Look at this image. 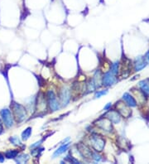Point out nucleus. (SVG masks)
Instances as JSON below:
<instances>
[{
	"label": "nucleus",
	"mask_w": 149,
	"mask_h": 164,
	"mask_svg": "<svg viewBox=\"0 0 149 164\" xmlns=\"http://www.w3.org/2000/svg\"><path fill=\"white\" fill-rule=\"evenodd\" d=\"M13 109L15 117L17 118V120L18 122H22L26 119L27 113H26V109L23 108V106H22L21 104L15 103L13 104Z\"/></svg>",
	"instance_id": "obj_1"
},
{
	"label": "nucleus",
	"mask_w": 149,
	"mask_h": 164,
	"mask_svg": "<svg viewBox=\"0 0 149 164\" xmlns=\"http://www.w3.org/2000/svg\"><path fill=\"white\" fill-rule=\"evenodd\" d=\"M47 100H48V104L49 106L52 111H56L60 108V104L57 100V97L55 94V93L52 90H49L47 92Z\"/></svg>",
	"instance_id": "obj_2"
},
{
	"label": "nucleus",
	"mask_w": 149,
	"mask_h": 164,
	"mask_svg": "<svg viewBox=\"0 0 149 164\" xmlns=\"http://www.w3.org/2000/svg\"><path fill=\"white\" fill-rule=\"evenodd\" d=\"M90 142H91V144L93 146L94 148L95 149V151L100 152L103 150V148L104 147V140L101 137L95 135V134L92 135L90 138Z\"/></svg>",
	"instance_id": "obj_3"
},
{
	"label": "nucleus",
	"mask_w": 149,
	"mask_h": 164,
	"mask_svg": "<svg viewBox=\"0 0 149 164\" xmlns=\"http://www.w3.org/2000/svg\"><path fill=\"white\" fill-rule=\"evenodd\" d=\"M70 98H71V94H70V89L67 88H63L60 92V100L61 104L65 106L67 104L70 102Z\"/></svg>",
	"instance_id": "obj_4"
},
{
	"label": "nucleus",
	"mask_w": 149,
	"mask_h": 164,
	"mask_svg": "<svg viewBox=\"0 0 149 164\" xmlns=\"http://www.w3.org/2000/svg\"><path fill=\"white\" fill-rule=\"evenodd\" d=\"M1 115L4 120L5 124L8 127H11L13 125V119L11 116V114L9 109H4L1 111Z\"/></svg>",
	"instance_id": "obj_5"
},
{
	"label": "nucleus",
	"mask_w": 149,
	"mask_h": 164,
	"mask_svg": "<svg viewBox=\"0 0 149 164\" xmlns=\"http://www.w3.org/2000/svg\"><path fill=\"white\" fill-rule=\"evenodd\" d=\"M78 148H79V152L80 154L82 155L83 157H85V158H92V153L91 151L85 145H83V144H79L78 146Z\"/></svg>",
	"instance_id": "obj_6"
},
{
	"label": "nucleus",
	"mask_w": 149,
	"mask_h": 164,
	"mask_svg": "<svg viewBox=\"0 0 149 164\" xmlns=\"http://www.w3.org/2000/svg\"><path fill=\"white\" fill-rule=\"evenodd\" d=\"M114 82V77L110 73H106L103 78V84L104 85H110Z\"/></svg>",
	"instance_id": "obj_7"
},
{
	"label": "nucleus",
	"mask_w": 149,
	"mask_h": 164,
	"mask_svg": "<svg viewBox=\"0 0 149 164\" xmlns=\"http://www.w3.org/2000/svg\"><path fill=\"white\" fill-rule=\"evenodd\" d=\"M70 145V143H65L64 145H62L61 147H60L54 153V154H53V157L54 158H56L57 156H59V155L62 154L63 153H65V151L68 149V147Z\"/></svg>",
	"instance_id": "obj_8"
},
{
	"label": "nucleus",
	"mask_w": 149,
	"mask_h": 164,
	"mask_svg": "<svg viewBox=\"0 0 149 164\" xmlns=\"http://www.w3.org/2000/svg\"><path fill=\"white\" fill-rule=\"evenodd\" d=\"M37 109L38 110H45L46 109V101L43 97H38V101H37Z\"/></svg>",
	"instance_id": "obj_9"
},
{
	"label": "nucleus",
	"mask_w": 149,
	"mask_h": 164,
	"mask_svg": "<svg viewBox=\"0 0 149 164\" xmlns=\"http://www.w3.org/2000/svg\"><path fill=\"white\" fill-rule=\"evenodd\" d=\"M31 133H32V128L28 127L27 129H25L23 133H22V138L23 140H27L29 138V137L31 136Z\"/></svg>",
	"instance_id": "obj_10"
},
{
	"label": "nucleus",
	"mask_w": 149,
	"mask_h": 164,
	"mask_svg": "<svg viewBox=\"0 0 149 164\" xmlns=\"http://www.w3.org/2000/svg\"><path fill=\"white\" fill-rule=\"evenodd\" d=\"M95 89H96V87H95V84L94 83L93 80H90L89 81L88 84H87V90H88V92L94 91Z\"/></svg>",
	"instance_id": "obj_11"
},
{
	"label": "nucleus",
	"mask_w": 149,
	"mask_h": 164,
	"mask_svg": "<svg viewBox=\"0 0 149 164\" xmlns=\"http://www.w3.org/2000/svg\"><path fill=\"white\" fill-rule=\"evenodd\" d=\"M18 153V151H9L6 153V157L9 158H15L17 157V155Z\"/></svg>",
	"instance_id": "obj_12"
},
{
	"label": "nucleus",
	"mask_w": 149,
	"mask_h": 164,
	"mask_svg": "<svg viewBox=\"0 0 149 164\" xmlns=\"http://www.w3.org/2000/svg\"><path fill=\"white\" fill-rule=\"evenodd\" d=\"M29 159V157H28V155H22V156H20L18 158V159L17 160L18 163H26L28 160Z\"/></svg>",
	"instance_id": "obj_13"
},
{
	"label": "nucleus",
	"mask_w": 149,
	"mask_h": 164,
	"mask_svg": "<svg viewBox=\"0 0 149 164\" xmlns=\"http://www.w3.org/2000/svg\"><path fill=\"white\" fill-rule=\"evenodd\" d=\"M92 156H93V157H92V158H94L95 162H99V161L101 160V158H99V156H98V155L96 154V153H93Z\"/></svg>",
	"instance_id": "obj_14"
},
{
	"label": "nucleus",
	"mask_w": 149,
	"mask_h": 164,
	"mask_svg": "<svg viewBox=\"0 0 149 164\" xmlns=\"http://www.w3.org/2000/svg\"><path fill=\"white\" fill-rule=\"evenodd\" d=\"M107 93V91H101V92H97L96 94H95V98H99L101 95L103 94H105Z\"/></svg>",
	"instance_id": "obj_15"
},
{
	"label": "nucleus",
	"mask_w": 149,
	"mask_h": 164,
	"mask_svg": "<svg viewBox=\"0 0 149 164\" xmlns=\"http://www.w3.org/2000/svg\"><path fill=\"white\" fill-rule=\"evenodd\" d=\"M11 141H12V142H13L15 144H20V143H21V142H20L18 138H11Z\"/></svg>",
	"instance_id": "obj_16"
},
{
	"label": "nucleus",
	"mask_w": 149,
	"mask_h": 164,
	"mask_svg": "<svg viewBox=\"0 0 149 164\" xmlns=\"http://www.w3.org/2000/svg\"><path fill=\"white\" fill-rule=\"evenodd\" d=\"M42 143V141H39V142H37V143H35V144H33V145L31 146V148H35V147H37V146L40 145V143Z\"/></svg>",
	"instance_id": "obj_17"
},
{
	"label": "nucleus",
	"mask_w": 149,
	"mask_h": 164,
	"mask_svg": "<svg viewBox=\"0 0 149 164\" xmlns=\"http://www.w3.org/2000/svg\"><path fill=\"white\" fill-rule=\"evenodd\" d=\"M4 161V157H3V155L0 154V162H3Z\"/></svg>",
	"instance_id": "obj_18"
}]
</instances>
